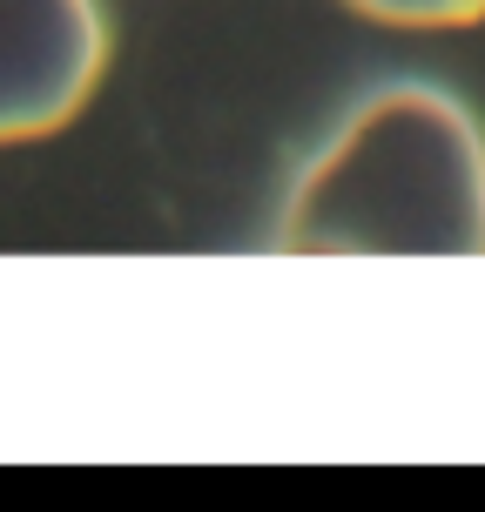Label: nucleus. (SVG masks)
Here are the masks:
<instances>
[{
	"mask_svg": "<svg viewBox=\"0 0 485 512\" xmlns=\"http://www.w3.org/2000/svg\"><path fill=\"white\" fill-rule=\"evenodd\" d=\"M304 256H485V122L438 81H384L324 135L277 216Z\"/></svg>",
	"mask_w": 485,
	"mask_h": 512,
	"instance_id": "nucleus-1",
	"label": "nucleus"
},
{
	"mask_svg": "<svg viewBox=\"0 0 485 512\" xmlns=\"http://www.w3.org/2000/svg\"><path fill=\"white\" fill-rule=\"evenodd\" d=\"M108 68L102 0H0V142H41Z\"/></svg>",
	"mask_w": 485,
	"mask_h": 512,
	"instance_id": "nucleus-2",
	"label": "nucleus"
},
{
	"mask_svg": "<svg viewBox=\"0 0 485 512\" xmlns=\"http://www.w3.org/2000/svg\"><path fill=\"white\" fill-rule=\"evenodd\" d=\"M364 21L384 27H472L485 21V0H344Z\"/></svg>",
	"mask_w": 485,
	"mask_h": 512,
	"instance_id": "nucleus-3",
	"label": "nucleus"
}]
</instances>
